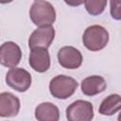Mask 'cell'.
Returning a JSON list of instances; mask_svg holds the SVG:
<instances>
[{
  "label": "cell",
  "instance_id": "cell-1",
  "mask_svg": "<svg viewBox=\"0 0 121 121\" xmlns=\"http://www.w3.org/2000/svg\"><path fill=\"white\" fill-rule=\"evenodd\" d=\"M29 17L37 26H51L56 21V10L51 3L44 0H36L30 7Z\"/></svg>",
  "mask_w": 121,
  "mask_h": 121
},
{
  "label": "cell",
  "instance_id": "cell-2",
  "mask_svg": "<svg viewBox=\"0 0 121 121\" xmlns=\"http://www.w3.org/2000/svg\"><path fill=\"white\" fill-rule=\"evenodd\" d=\"M82 42L88 50L99 51L107 45L109 42V32L102 26H90L83 33Z\"/></svg>",
  "mask_w": 121,
  "mask_h": 121
},
{
  "label": "cell",
  "instance_id": "cell-3",
  "mask_svg": "<svg viewBox=\"0 0 121 121\" xmlns=\"http://www.w3.org/2000/svg\"><path fill=\"white\" fill-rule=\"evenodd\" d=\"M78 86V81L68 76L59 75L49 82V91L52 96L58 99H67L74 95Z\"/></svg>",
  "mask_w": 121,
  "mask_h": 121
},
{
  "label": "cell",
  "instance_id": "cell-4",
  "mask_svg": "<svg viewBox=\"0 0 121 121\" xmlns=\"http://www.w3.org/2000/svg\"><path fill=\"white\" fill-rule=\"evenodd\" d=\"M65 112L69 121H91L94 118L93 104L86 100H76L66 108Z\"/></svg>",
  "mask_w": 121,
  "mask_h": 121
},
{
  "label": "cell",
  "instance_id": "cell-5",
  "mask_svg": "<svg viewBox=\"0 0 121 121\" xmlns=\"http://www.w3.org/2000/svg\"><path fill=\"white\" fill-rule=\"evenodd\" d=\"M31 75L24 68H10L6 75V83L17 92H26L31 86Z\"/></svg>",
  "mask_w": 121,
  "mask_h": 121
},
{
  "label": "cell",
  "instance_id": "cell-6",
  "mask_svg": "<svg viewBox=\"0 0 121 121\" xmlns=\"http://www.w3.org/2000/svg\"><path fill=\"white\" fill-rule=\"evenodd\" d=\"M22 59L20 46L14 42H6L0 47V62L8 68L16 67Z\"/></svg>",
  "mask_w": 121,
  "mask_h": 121
},
{
  "label": "cell",
  "instance_id": "cell-7",
  "mask_svg": "<svg viewBox=\"0 0 121 121\" xmlns=\"http://www.w3.org/2000/svg\"><path fill=\"white\" fill-rule=\"evenodd\" d=\"M55 38V29L52 26H39L29 36L28 46L30 49L35 47L48 48Z\"/></svg>",
  "mask_w": 121,
  "mask_h": 121
},
{
  "label": "cell",
  "instance_id": "cell-8",
  "mask_svg": "<svg viewBox=\"0 0 121 121\" xmlns=\"http://www.w3.org/2000/svg\"><path fill=\"white\" fill-rule=\"evenodd\" d=\"M58 60L63 68L77 69L81 65L83 57L76 47L63 46L58 51Z\"/></svg>",
  "mask_w": 121,
  "mask_h": 121
},
{
  "label": "cell",
  "instance_id": "cell-9",
  "mask_svg": "<svg viewBox=\"0 0 121 121\" xmlns=\"http://www.w3.org/2000/svg\"><path fill=\"white\" fill-rule=\"evenodd\" d=\"M28 62L30 67L38 72L44 73L50 67V55L45 47H35L30 49Z\"/></svg>",
  "mask_w": 121,
  "mask_h": 121
},
{
  "label": "cell",
  "instance_id": "cell-10",
  "mask_svg": "<svg viewBox=\"0 0 121 121\" xmlns=\"http://www.w3.org/2000/svg\"><path fill=\"white\" fill-rule=\"evenodd\" d=\"M20 111V100L11 93L0 94V116L12 117L16 116Z\"/></svg>",
  "mask_w": 121,
  "mask_h": 121
},
{
  "label": "cell",
  "instance_id": "cell-11",
  "mask_svg": "<svg viewBox=\"0 0 121 121\" xmlns=\"http://www.w3.org/2000/svg\"><path fill=\"white\" fill-rule=\"evenodd\" d=\"M107 83L101 76H90L81 81V92L88 96L98 95L105 91Z\"/></svg>",
  "mask_w": 121,
  "mask_h": 121
},
{
  "label": "cell",
  "instance_id": "cell-12",
  "mask_svg": "<svg viewBox=\"0 0 121 121\" xmlns=\"http://www.w3.org/2000/svg\"><path fill=\"white\" fill-rule=\"evenodd\" d=\"M35 118L39 121H58L60 119L59 108L51 102L40 103L35 109Z\"/></svg>",
  "mask_w": 121,
  "mask_h": 121
},
{
  "label": "cell",
  "instance_id": "cell-13",
  "mask_svg": "<svg viewBox=\"0 0 121 121\" xmlns=\"http://www.w3.org/2000/svg\"><path fill=\"white\" fill-rule=\"evenodd\" d=\"M121 110V95L112 94L102 100L99 105L98 112L102 115L111 116Z\"/></svg>",
  "mask_w": 121,
  "mask_h": 121
},
{
  "label": "cell",
  "instance_id": "cell-14",
  "mask_svg": "<svg viewBox=\"0 0 121 121\" xmlns=\"http://www.w3.org/2000/svg\"><path fill=\"white\" fill-rule=\"evenodd\" d=\"M84 5L89 14L96 16L104 11L107 6V0H85Z\"/></svg>",
  "mask_w": 121,
  "mask_h": 121
},
{
  "label": "cell",
  "instance_id": "cell-15",
  "mask_svg": "<svg viewBox=\"0 0 121 121\" xmlns=\"http://www.w3.org/2000/svg\"><path fill=\"white\" fill-rule=\"evenodd\" d=\"M110 7L111 16L114 20H121V0H111Z\"/></svg>",
  "mask_w": 121,
  "mask_h": 121
},
{
  "label": "cell",
  "instance_id": "cell-16",
  "mask_svg": "<svg viewBox=\"0 0 121 121\" xmlns=\"http://www.w3.org/2000/svg\"><path fill=\"white\" fill-rule=\"evenodd\" d=\"M65 2V4H67L70 7H78L81 4H83V2L85 0H63Z\"/></svg>",
  "mask_w": 121,
  "mask_h": 121
},
{
  "label": "cell",
  "instance_id": "cell-17",
  "mask_svg": "<svg viewBox=\"0 0 121 121\" xmlns=\"http://www.w3.org/2000/svg\"><path fill=\"white\" fill-rule=\"evenodd\" d=\"M13 0H0V3H2V4H7V3H10V2H12Z\"/></svg>",
  "mask_w": 121,
  "mask_h": 121
},
{
  "label": "cell",
  "instance_id": "cell-18",
  "mask_svg": "<svg viewBox=\"0 0 121 121\" xmlns=\"http://www.w3.org/2000/svg\"><path fill=\"white\" fill-rule=\"evenodd\" d=\"M117 119H118L119 121H121V112L119 113V115H118V117H117Z\"/></svg>",
  "mask_w": 121,
  "mask_h": 121
}]
</instances>
